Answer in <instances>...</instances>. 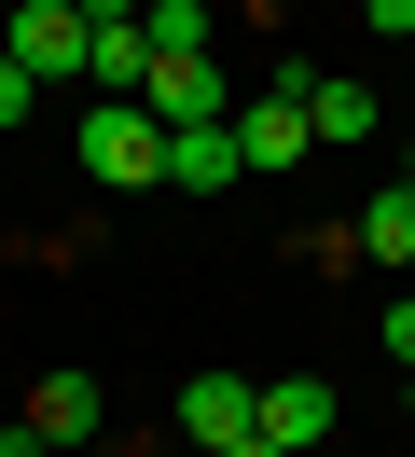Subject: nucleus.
<instances>
[{"label": "nucleus", "instance_id": "nucleus-1", "mask_svg": "<svg viewBox=\"0 0 415 457\" xmlns=\"http://www.w3.org/2000/svg\"><path fill=\"white\" fill-rule=\"evenodd\" d=\"M83 180H111V195L166 180V112H138V97H83Z\"/></svg>", "mask_w": 415, "mask_h": 457}, {"label": "nucleus", "instance_id": "nucleus-2", "mask_svg": "<svg viewBox=\"0 0 415 457\" xmlns=\"http://www.w3.org/2000/svg\"><path fill=\"white\" fill-rule=\"evenodd\" d=\"M0 56L28 70V84H83V56H97V14L83 0H14V42Z\"/></svg>", "mask_w": 415, "mask_h": 457}, {"label": "nucleus", "instance_id": "nucleus-3", "mask_svg": "<svg viewBox=\"0 0 415 457\" xmlns=\"http://www.w3.org/2000/svg\"><path fill=\"white\" fill-rule=\"evenodd\" d=\"M304 139H319V125H304V84L277 70V97L236 112V153H249V167H304Z\"/></svg>", "mask_w": 415, "mask_h": 457}, {"label": "nucleus", "instance_id": "nucleus-4", "mask_svg": "<svg viewBox=\"0 0 415 457\" xmlns=\"http://www.w3.org/2000/svg\"><path fill=\"white\" fill-rule=\"evenodd\" d=\"M138 112H166V125H221V112H236V97H221V56H153Z\"/></svg>", "mask_w": 415, "mask_h": 457}, {"label": "nucleus", "instance_id": "nucleus-5", "mask_svg": "<svg viewBox=\"0 0 415 457\" xmlns=\"http://www.w3.org/2000/svg\"><path fill=\"white\" fill-rule=\"evenodd\" d=\"M166 180H180V195H221V180H249L236 112H221V125H166Z\"/></svg>", "mask_w": 415, "mask_h": 457}, {"label": "nucleus", "instance_id": "nucleus-6", "mask_svg": "<svg viewBox=\"0 0 415 457\" xmlns=\"http://www.w3.org/2000/svg\"><path fill=\"white\" fill-rule=\"evenodd\" d=\"M180 429H194V444H249V429H263V388H249V374H194V402H180Z\"/></svg>", "mask_w": 415, "mask_h": 457}, {"label": "nucleus", "instance_id": "nucleus-7", "mask_svg": "<svg viewBox=\"0 0 415 457\" xmlns=\"http://www.w3.org/2000/svg\"><path fill=\"white\" fill-rule=\"evenodd\" d=\"M346 250H360V263H387V278H415V180H387V195L360 208V222H346Z\"/></svg>", "mask_w": 415, "mask_h": 457}, {"label": "nucleus", "instance_id": "nucleus-8", "mask_svg": "<svg viewBox=\"0 0 415 457\" xmlns=\"http://www.w3.org/2000/svg\"><path fill=\"white\" fill-rule=\"evenodd\" d=\"M28 429H42V444H97V388H83V374H42V388H28Z\"/></svg>", "mask_w": 415, "mask_h": 457}, {"label": "nucleus", "instance_id": "nucleus-9", "mask_svg": "<svg viewBox=\"0 0 415 457\" xmlns=\"http://www.w3.org/2000/svg\"><path fill=\"white\" fill-rule=\"evenodd\" d=\"M319 429H332V388L319 374H277L263 388V444H319Z\"/></svg>", "mask_w": 415, "mask_h": 457}, {"label": "nucleus", "instance_id": "nucleus-10", "mask_svg": "<svg viewBox=\"0 0 415 457\" xmlns=\"http://www.w3.org/2000/svg\"><path fill=\"white\" fill-rule=\"evenodd\" d=\"M153 84V29H97V56H83V97H138Z\"/></svg>", "mask_w": 415, "mask_h": 457}, {"label": "nucleus", "instance_id": "nucleus-11", "mask_svg": "<svg viewBox=\"0 0 415 457\" xmlns=\"http://www.w3.org/2000/svg\"><path fill=\"white\" fill-rule=\"evenodd\" d=\"M304 125H319V139H374L387 97H374V84H304Z\"/></svg>", "mask_w": 415, "mask_h": 457}, {"label": "nucleus", "instance_id": "nucleus-12", "mask_svg": "<svg viewBox=\"0 0 415 457\" xmlns=\"http://www.w3.org/2000/svg\"><path fill=\"white\" fill-rule=\"evenodd\" d=\"M138 29H153V56H208V0H138Z\"/></svg>", "mask_w": 415, "mask_h": 457}, {"label": "nucleus", "instance_id": "nucleus-13", "mask_svg": "<svg viewBox=\"0 0 415 457\" xmlns=\"http://www.w3.org/2000/svg\"><path fill=\"white\" fill-rule=\"evenodd\" d=\"M374 333H387V361H402V374H415V278H402V291H387V319H374Z\"/></svg>", "mask_w": 415, "mask_h": 457}, {"label": "nucleus", "instance_id": "nucleus-14", "mask_svg": "<svg viewBox=\"0 0 415 457\" xmlns=\"http://www.w3.org/2000/svg\"><path fill=\"white\" fill-rule=\"evenodd\" d=\"M28 112H42V84H28V70L0 56V125H28Z\"/></svg>", "mask_w": 415, "mask_h": 457}, {"label": "nucleus", "instance_id": "nucleus-15", "mask_svg": "<svg viewBox=\"0 0 415 457\" xmlns=\"http://www.w3.org/2000/svg\"><path fill=\"white\" fill-rule=\"evenodd\" d=\"M374 14V42H415V0H360Z\"/></svg>", "mask_w": 415, "mask_h": 457}, {"label": "nucleus", "instance_id": "nucleus-16", "mask_svg": "<svg viewBox=\"0 0 415 457\" xmlns=\"http://www.w3.org/2000/svg\"><path fill=\"white\" fill-rule=\"evenodd\" d=\"M221 457H291V444H263V429H249V444H221Z\"/></svg>", "mask_w": 415, "mask_h": 457}, {"label": "nucleus", "instance_id": "nucleus-17", "mask_svg": "<svg viewBox=\"0 0 415 457\" xmlns=\"http://www.w3.org/2000/svg\"><path fill=\"white\" fill-rule=\"evenodd\" d=\"M0 42H14V0H0Z\"/></svg>", "mask_w": 415, "mask_h": 457}, {"label": "nucleus", "instance_id": "nucleus-18", "mask_svg": "<svg viewBox=\"0 0 415 457\" xmlns=\"http://www.w3.org/2000/svg\"><path fill=\"white\" fill-rule=\"evenodd\" d=\"M402 180H415V153H402Z\"/></svg>", "mask_w": 415, "mask_h": 457}, {"label": "nucleus", "instance_id": "nucleus-19", "mask_svg": "<svg viewBox=\"0 0 415 457\" xmlns=\"http://www.w3.org/2000/svg\"><path fill=\"white\" fill-rule=\"evenodd\" d=\"M402 388H415V374H402Z\"/></svg>", "mask_w": 415, "mask_h": 457}]
</instances>
